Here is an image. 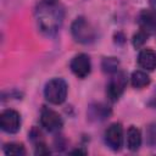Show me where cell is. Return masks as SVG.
<instances>
[{"mask_svg":"<svg viewBox=\"0 0 156 156\" xmlns=\"http://www.w3.org/2000/svg\"><path fill=\"white\" fill-rule=\"evenodd\" d=\"M71 155H87V150H83V149H74L72 151H69Z\"/></svg>","mask_w":156,"mask_h":156,"instance_id":"obj_19","label":"cell"},{"mask_svg":"<svg viewBox=\"0 0 156 156\" xmlns=\"http://www.w3.org/2000/svg\"><path fill=\"white\" fill-rule=\"evenodd\" d=\"M147 38H149L147 34H145L144 32L139 30V32H138L136 34H134V37H133V45H134V48H140V46H143L144 43L147 40Z\"/></svg>","mask_w":156,"mask_h":156,"instance_id":"obj_17","label":"cell"},{"mask_svg":"<svg viewBox=\"0 0 156 156\" xmlns=\"http://www.w3.org/2000/svg\"><path fill=\"white\" fill-rule=\"evenodd\" d=\"M118 67H119V61L116 57H105L101 62L102 71L105 73H108V74H112V73L117 72Z\"/></svg>","mask_w":156,"mask_h":156,"instance_id":"obj_14","label":"cell"},{"mask_svg":"<svg viewBox=\"0 0 156 156\" xmlns=\"http://www.w3.org/2000/svg\"><path fill=\"white\" fill-rule=\"evenodd\" d=\"M71 33L73 39L80 44H90L96 38V32L94 27L84 17H77L73 21L71 26Z\"/></svg>","mask_w":156,"mask_h":156,"instance_id":"obj_3","label":"cell"},{"mask_svg":"<svg viewBox=\"0 0 156 156\" xmlns=\"http://www.w3.org/2000/svg\"><path fill=\"white\" fill-rule=\"evenodd\" d=\"M0 127L5 133L15 134L21 128V116L16 110L7 108L0 115Z\"/></svg>","mask_w":156,"mask_h":156,"instance_id":"obj_6","label":"cell"},{"mask_svg":"<svg viewBox=\"0 0 156 156\" xmlns=\"http://www.w3.org/2000/svg\"><path fill=\"white\" fill-rule=\"evenodd\" d=\"M138 65L146 71H154L156 68V52L151 49H141L138 54Z\"/></svg>","mask_w":156,"mask_h":156,"instance_id":"obj_10","label":"cell"},{"mask_svg":"<svg viewBox=\"0 0 156 156\" xmlns=\"http://www.w3.org/2000/svg\"><path fill=\"white\" fill-rule=\"evenodd\" d=\"M150 6H151V10L156 13V0H150Z\"/></svg>","mask_w":156,"mask_h":156,"instance_id":"obj_21","label":"cell"},{"mask_svg":"<svg viewBox=\"0 0 156 156\" xmlns=\"http://www.w3.org/2000/svg\"><path fill=\"white\" fill-rule=\"evenodd\" d=\"M127 87V77L123 72L117 71L111 74V78L106 85V95L110 101H117Z\"/></svg>","mask_w":156,"mask_h":156,"instance_id":"obj_4","label":"cell"},{"mask_svg":"<svg viewBox=\"0 0 156 156\" xmlns=\"http://www.w3.org/2000/svg\"><path fill=\"white\" fill-rule=\"evenodd\" d=\"M4 152L5 155L10 156V155H13V156H23L26 155V149L23 146V144H20V143H9L4 146Z\"/></svg>","mask_w":156,"mask_h":156,"instance_id":"obj_15","label":"cell"},{"mask_svg":"<svg viewBox=\"0 0 156 156\" xmlns=\"http://www.w3.org/2000/svg\"><path fill=\"white\" fill-rule=\"evenodd\" d=\"M105 143L113 150L119 151L123 146V127L121 123H112L105 130Z\"/></svg>","mask_w":156,"mask_h":156,"instance_id":"obj_7","label":"cell"},{"mask_svg":"<svg viewBox=\"0 0 156 156\" xmlns=\"http://www.w3.org/2000/svg\"><path fill=\"white\" fill-rule=\"evenodd\" d=\"M110 113H111L110 108L102 104H95L89 107V118L90 119L102 121V119H106L110 116Z\"/></svg>","mask_w":156,"mask_h":156,"instance_id":"obj_13","label":"cell"},{"mask_svg":"<svg viewBox=\"0 0 156 156\" xmlns=\"http://www.w3.org/2000/svg\"><path fill=\"white\" fill-rule=\"evenodd\" d=\"M150 76L144 71H134L130 76V83L135 89H143L150 84Z\"/></svg>","mask_w":156,"mask_h":156,"instance_id":"obj_12","label":"cell"},{"mask_svg":"<svg viewBox=\"0 0 156 156\" xmlns=\"http://www.w3.org/2000/svg\"><path fill=\"white\" fill-rule=\"evenodd\" d=\"M141 132L136 127L130 126L127 130V147L130 151H138L141 146Z\"/></svg>","mask_w":156,"mask_h":156,"instance_id":"obj_11","label":"cell"},{"mask_svg":"<svg viewBox=\"0 0 156 156\" xmlns=\"http://www.w3.org/2000/svg\"><path fill=\"white\" fill-rule=\"evenodd\" d=\"M69 68L73 72V74L77 76L78 78H85L87 76H89V73L91 71L90 57L87 54L76 55L69 63Z\"/></svg>","mask_w":156,"mask_h":156,"instance_id":"obj_8","label":"cell"},{"mask_svg":"<svg viewBox=\"0 0 156 156\" xmlns=\"http://www.w3.org/2000/svg\"><path fill=\"white\" fill-rule=\"evenodd\" d=\"M34 154H35V155H49V154H50V150H49V147L45 145V143L39 141V143H37V145H35V151H34Z\"/></svg>","mask_w":156,"mask_h":156,"instance_id":"obj_18","label":"cell"},{"mask_svg":"<svg viewBox=\"0 0 156 156\" xmlns=\"http://www.w3.org/2000/svg\"><path fill=\"white\" fill-rule=\"evenodd\" d=\"M149 105H150L151 107H154V108H156V91H155V94H154V96L151 98V100H150V102H149Z\"/></svg>","mask_w":156,"mask_h":156,"instance_id":"obj_20","label":"cell"},{"mask_svg":"<svg viewBox=\"0 0 156 156\" xmlns=\"http://www.w3.org/2000/svg\"><path fill=\"white\" fill-rule=\"evenodd\" d=\"M68 93V85L62 78H52L44 87L45 99L54 105H61L65 102Z\"/></svg>","mask_w":156,"mask_h":156,"instance_id":"obj_2","label":"cell"},{"mask_svg":"<svg viewBox=\"0 0 156 156\" xmlns=\"http://www.w3.org/2000/svg\"><path fill=\"white\" fill-rule=\"evenodd\" d=\"M138 26L139 30L145 34L154 35L156 34V13L152 10H143L138 15Z\"/></svg>","mask_w":156,"mask_h":156,"instance_id":"obj_9","label":"cell"},{"mask_svg":"<svg viewBox=\"0 0 156 156\" xmlns=\"http://www.w3.org/2000/svg\"><path fill=\"white\" fill-rule=\"evenodd\" d=\"M35 18L39 30L46 37H55L60 30L63 12L55 0H43L37 10Z\"/></svg>","mask_w":156,"mask_h":156,"instance_id":"obj_1","label":"cell"},{"mask_svg":"<svg viewBox=\"0 0 156 156\" xmlns=\"http://www.w3.org/2000/svg\"><path fill=\"white\" fill-rule=\"evenodd\" d=\"M40 124L45 130L50 133H57L62 128L63 121L56 111L50 107L43 106L40 111Z\"/></svg>","mask_w":156,"mask_h":156,"instance_id":"obj_5","label":"cell"},{"mask_svg":"<svg viewBox=\"0 0 156 156\" xmlns=\"http://www.w3.org/2000/svg\"><path fill=\"white\" fill-rule=\"evenodd\" d=\"M146 144L151 147L156 146V123H151L146 127Z\"/></svg>","mask_w":156,"mask_h":156,"instance_id":"obj_16","label":"cell"}]
</instances>
